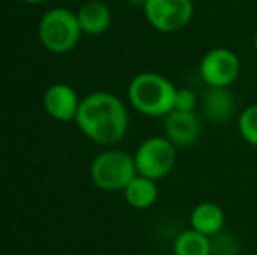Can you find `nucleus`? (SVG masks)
<instances>
[{
	"mask_svg": "<svg viewBox=\"0 0 257 255\" xmlns=\"http://www.w3.org/2000/svg\"><path fill=\"white\" fill-rule=\"evenodd\" d=\"M254 51L257 55V28H255V34H254Z\"/></svg>",
	"mask_w": 257,
	"mask_h": 255,
	"instance_id": "a211bd4d",
	"label": "nucleus"
},
{
	"mask_svg": "<svg viewBox=\"0 0 257 255\" xmlns=\"http://www.w3.org/2000/svg\"><path fill=\"white\" fill-rule=\"evenodd\" d=\"M198 72L206 88H229L240 77L241 60L233 49L213 48L200 60Z\"/></svg>",
	"mask_w": 257,
	"mask_h": 255,
	"instance_id": "0eeeda50",
	"label": "nucleus"
},
{
	"mask_svg": "<svg viewBox=\"0 0 257 255\" xmlns=\"http://www.w3.org/2000/svg\"><path fill=\"white\" fill-rule=\"evenodd\" d=\"M172 252L173 255H212L213 243L212 238L189 227L175 236Z\"/></svg>",
	"mask_w": 257,
	"mask_h": 255,
	"instance_id": "4468645a",
	"label": "nucleus"
},
{
	"mask_svg": "<svg viewBox=\"0 0 257 255\" xmlns=\"http://www.w3.org/2000/svg\"><path fill=\"white\" fill-rule=\"evenodd\" d=\"M163 129L165 136L177 149H187L200 140L201 121L196 112L172 110L168 116L163 117Z\"/></svg>",
	"mask_w": 257,
	"mask_h": 255,
	"instance_id": "6e6552de",
	"label": "nucleus"
},
{
	"mask_svg": "<svg viewBox=\"0 0 257 255\" xmlns=\"http://www.w3.org/2000/svg\"><path fill=\"white\" fill-rule=\"evenodd\" d=\"M82 30L79 27L77 14L65 7L49 9L39 21V39L48 51L61 55L77 46Z\"/></svg>",
	"mask_w": 257,
	"mask_h": 255,
	"instance_id": "20e7f679",
	"label": "nucleus"
},
{
	"mask_svg": "<svg viewBox=\"0 0 257 255\" xmlns=\"http://www.w3.org/2000/svg\"><path fill=\"white\" fill-rule=\"evenodd\" d=\"M135 159L126 150L108 147L93 159L89 168L91 182L102 191H124L137 177Z\"/></svg>",
	"mask_w": 257,
	"mask_h": 255,
	"instance_id": "7ed1b4c3",
	"label": "nucleus"
},
{
	"mask_svg": "<svg viewBox=\"0 0 257 255\" xmlns=\"http://www.w3.org/2000/svg\"><path fill=\"white\" fill-rule=\"evenodd\" d=\"M189 224L191 229L213 239L217 234L222 232L224 225H226V213L213 201H203V203H198L193 208Z\"/></svg>",
	"mask_w": 257,
	"mask_h": 255,
	"instance_id": "9b49d317",
	"label": "nucleus"
},
{
	"mask_svg": "<svg viewBox=\"0 0 257 255\" xmlns=\"http://www.w3.org/2000/svg\"><path fill=\"white\" fill-rule=\"evenodd\" d=\"M177 86L158 72H140L128 86L130 105L146 117H166L175 107Z\"/></svg>",
	"mask_w": 257,
	"mask_h": 255,
	"instance_id": "f03ea898",
	"label": "nucleus"
},
{
	"mask_svg": "<svg viewBox=\"0 0 257 255\" xmlns=\"http://www.w3.org/2000/svg\"><path fill=\"white\" fill-rule=\"evenodd\" d=\"M74 123L91 142L103 147H114L128 133L130 114L119 96L107 91H96L81 100Z\"/></svg>",
	"mask_w": 257,
	"mask_h": 255,
	"instance_id": "f257e3e1",
	"label": "nucleus"
},
{
	"mask_svg": "<svg viewBox=\"0 0 257 255\" xmlns=\"http://www.w3.org/2000/svg\"><path fill=\"white\" fill-rule=\"evenodd\" d=\"M132 4H140V6H144V4L147 2V0H130Z\"/></svg>",
	"mask_w": 257,
	"mask_h": 255,
	"instance_id": "6ab92c4d",
	"label": "nucleus"
},
{
	"mask_svg": "<svg viewBox=\"0 0 257 255\" xmlns=\"http://www.w3.org/2000/svg\"><path fill=\"white\" fill-rule=\"evenodd\" d=\"M133 159H135L137 173L158 182L168 177L175 168L177 147L165 135L149 136L137 147Z\"/></svg>",
	"mask_w": 257,
	"mask_h": 255,
	"instance_id": "39448f33",
	"label": "nucleus"
},
{
	"mask_svg": "<svg viewBox=\"0 0 257 255\" xmlns=\"http://www.w3.org/2000/svg\"><path fill=\"white\" fill-rule=\"evenodd\" d=\"M142 9L147 23L161 34L184 30L194 16L193 0H147Z\"/></svg>",
	"mask_w": 257,
	"mask_h": 255,
	"instance_id": "423d86ee",
	"label": "nucleus"
},
{
	"mask_svg": "<svg viewBox=\"0 0 257 255\" xmlns=\"http://www.w3.org/2000/svg\"><path fill=\"white\" fill-rule=\"evenodd\" d=\"M81 100L75 93V89L63 82H58L48 88L44 93V109L49 117L61 123L75 121Z\"/></svg>",
	"mask_w": 257,
	"mask_h": 255,
	"instance_id": "1a4fd4ad",
	"label": "nucleus"
},
{
	"mask_svg": "<svg viewBox=\"0 0 257 255\" xmlns=\"http://www.w3.org/2000/svg\"><path fill=\"white\" fill-rule=\"evenodd\" d=\"M198 103H200L198 95L191 88H177L175 107H173V110H180V112H196Z\"/></svg>",
	"mask_w": 257,
	"mask_h": 255,
	"instance_id": "dca6fc26",
	"label": "nucleus"
},
{
	"mask_svg": "<svg viewBox=\"0 0 257 255\" xmlns=\"http://www.w3.org/2000/svg\"><path fill=\"white\" fill-rule=\"evenodd\" d=\"M25 4H42V2H48V0H21Z\"/></svg>",
	"mask_w": 257,
	"mask_h": 255,
	"instance_id": "f3484780",
	"label": "nucleus"
},
{
	"mask_svg": "<svg viewBox=\"0 0 257 255\" xmlns=\"http://www.w3.org/2000/svg\"><path fill=\"white\" fill-rule=\"evenodd\" d=\"M122 194H124L126 203L132 208L147 210V208L154 206V203L158 201V196H159L158 182L153 180V178L137 175V177L126 185Z\"/></svg>",
	"mask_w": 257,
	"mask_h": 255,
	"instance_id": "ddd939ff",
	"label": "nucleus"
},
{
	"mask_svg": "<svg viewBox=\"0 0 257 255\" xmlns=\"http://www.w3.org/2000/svg\"><path fill=\"white\" fill-rule=\"evenodd\" d=\"M238 133L248 143L257 149V103L245 107L238 116Z\"/></svg>",
	"mask_w": 257,
	"mask_h": 255,
	"instance_id": "2eb2a0df",
	"label": "nucleus"
},
{
	"mask_svg": "<svg viewBox=\"0 0 257 255\" xmlns=\"http://www.w3.org/2000/svg\"><path fill=\"white\" fill-rule=\"evenodd\" d=\"M77 21L82 34L86 35H103L112 25V13L107 4L102 0H88L79 7Z\"/></svg>",
	"mask_w": 257,
	"mask_h": 255,
	"instance_id": "f8f14e48",
	"label": "nucleus"
},
{
	"mask_svg": "<svg viewBox=\"0 0 257 255\" xmlns=\"http://www.w3.org/2000/svg\"><path fill=\"white\" fill-rule=\"evenodd\" d=\"M201 109L208 121L215 124L226 123L236 112V100L229 88H208L201 98Z\"/></svg>",
	"mask_w": 257,
	"mask_h": 255,
	"instance_id": "9d476101",
	"label": "nucleus"
}]
</instances>
